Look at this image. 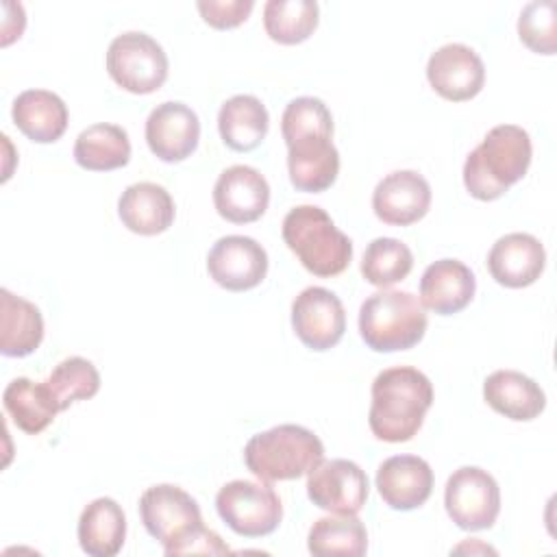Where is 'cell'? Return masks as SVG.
Listing matches in <instances>:
<instances>
[{"instance_id":"6da1fadb","label":"cell","mask_w":557,"mask_h":557,"mask_svg":"<svg viewBox=\"0 0 557 557\" xmlns=\"http://www.w3.org/2000/svg\"><path fill=\"white\" fill-rule=\"evenodd\" d=\"M139 516L146 531L174 555H226L231 548L202 524L198 503L181 487L161 483L148 487L139 498Z\"/></svg>"},{"instance_id":"7a4b0ae2","label":"cell","mask_w":557,"mask_h":557,"mask_svg":"<svg viewBox=\"0 0 557 557\" xmlns=\"http://www.w3.org/2000/svg\"><path fill=\"white\" fill-rule=\"evenodd\" d=\"M431 405L433 385L424 372L411 366L387 368L372 381L370 431L389 444L409 442L420 431Z\"/></svg>"},{"instance_id":"3957f363","label":"cell","mask_w":557,"mask_h":557,"mask_svg":"<svg viewBox=\"0 0 557 557\" xmlns=\"http://www.w3.org/2000/svg\"><path fill=\"white\" fill-rule=\"evenodd\" d=\"M531 137L522 126L498 124L466 157L463 185L476 200H496L531 165Z\"/></svg>"},{"instance_id":"277c9868","label":"cell","mask_w":557,"mask_h":557,"mask_svg":"<svg viewBox=\"0 0 557 557\" xmlns=\"http://www.w3.org/2000/svg\"><path fill=\"white\" fill-rule=\"evenodd\" d=\"M283 242L305 270L322 278L342 274L352 259L348 235L315 205H298L283 218Z\"/></svg>"},{"instance_id":"5b68a950","label":"cell","mask_w":557,"mask_h":557,"mask_svg":"<svg viewBox=\"0 0 557 557\" xmlns=\"http://www.w3.org/2000/svg\"><path fill=\"white\" fill-rule=\"evenodd\" d=\"M324 459L320 437L300 424H278L248 440L246 468L261 481H292L309 474Z\"/></svg>"},{"instance_id":"8992f818","label":"cell","mask_w":557,"mask_h":557,"mask_svg":"<svg viewBox=\"0 0 557 557\" xmlns=\"http://www.w3.org/2000/svg\"><path fill=\"white\" fill-rule=\"evenodd\" d=\"M359 333L366 346L376 352L409 350L426 333L424 307L411 292H374L361 302Z\"/></svg>"},{"instance_id":"52a82bcc","label":"cell","mask_w":557,"mask_h":557,"mask_svg":"<svg viewBox=\"0 0 557 557\" xmlns=\"http://www.w3.org/2000/svg\"><path fill=\"white\" fill-rule=\"evenodd\" d=\"M107 72L131 94H152L168 78V54L150 35L128 30L109 44Z\"/></svg>"},{"instance_id":"ba28073f","label":"cell","mask_w":557,"mask_h":557,"mask_svg":"<svg viewBox=\"0 0 557 557\" xmlns=\"http://www.w3.org/2000/svg\"><path fill=\"white\" fill-rule=\"evenodd\" d=\"M215 509L224 524L244 537L270 535L283 518V505L276 492L265 483L244 479L220 487Z\"/></svg>"},{"instance_id":"9c48e42d","label":"cell","mask_w":557,"mask_h":557,"mask_svg":"<svg viewBox=\"0 0 557 557\" xmlns=\"http://www.w3.org/2000/svg\"><path fill=\"white\" fill-rule=\"evenodd\" d=\"M444 505L459 529H490L500 511V490L487 470L479 466H463L448 476Z\"/></svg>"},{"instance_id":"30bf717a","label":"cell","mask_w":557,"mask_h":557,"mask_svg":"<svg viewBox=\"0 0 557 557\" xmlns=\"http://www.w3.org/2000/svg\"><path fill=\"white\" fill-rule=\"evenodd\" d=\"M368 474L350 459H322L307 474L309 500L331 513H359L368 500Z\"/></svg>"},{"instance_id":"8fae6325","label":"cell","mask_w":557,"mask_h":557,"mask_svg":"<svg viewBox=\"0 0 557 557\" xmlns=\"http://www.w3.org/2000/svg\"><path fill=\"white\" fill-rule=\"evenodd\" d=\"M292 326L307 348L329 350L344 337V305L326 287H307L292 302Z\"/></svg>"},{"instance_id":"7c38bea8","label":"cell","mask_w":557,"mask_h":557,"mask_svg":"<svg viewBox=\"0 0 557 557\" xmlns=\"http://www.w3.org/2000/svg\"><path fill=\"white\" fill-rule=\"evenodd\" d=\"M209 276L228 292L257 287L268 274L265 248L246 235L220 237L207 255Z\"/></svg>"},{"instance_id":"4fadbf2b","label":"cell","mask_w":557,"mask_h":557,"mask_svg":"<svg viewBox=\"0 0 557 557\" xmlns=\"http://www.w3.org/2000/svg\"><path fill=\"white\" fill-rule=\"evenodd\" d=\"M200 139V120L185 102L168 100L157 104L146 120V141L150 152L165 161L178 163L187 159Z\"/></svg>"},{"instance_id":"5bb4252c","label":"cell","mask_w":557,"mask_h":557,"mask_svg":"<svg viewBox=\"0 0 557 557\" xmlns=\"http://www.w3.org/2000/svg\"><path fill=\"white\" fill-rule=\"evenodd\" d=\"M426 78L442 98L463 102L483 89L485 65L470 46L444 44L429 57Z\"/></svg>"},{"instance_id":"9a60e30c","label":"cell","mask_w":557,"mask_h":557,"mask_svg":"<svg viewBox=\"0 0 557 557\" xmlns=\"http://www.w3.org/2000/svg\"><path fill=\"white\" fill-rule=\"evenodd\" d=\"M329 133H302L287 139L289 181L298 191L320 194L339 174V152Z\"/></svg>"},{"instance_id":"2e32d148","label":"cell","mask_w":557,"mask_h":557,"mask_svg":"<svg viewBox=\"0 0 557 557\" xmlns=\"http://www.w3.org/2000/svg\"><path fill=\"white\" fill-rule=\"evenodd\" d=\"M270 202V185L263 174L250 165L226 168L213 185L215 211L233 222L248 224L259 220Z\"/></svg>"},{"instance_id":"e0dca14e","label":"cell","mask_w":557,"mask_h":557,"mask_svg":"<svg viewBox=\"0 0 557 557\" xmlns=\"http://www.w3.org/2000/svg\"><path fill=\"white\" fill-rule=\"evenodd\" d=\"M431 185L413 170H396L383 176L372 191V209L385 224L409 226L426 215Z\"/></svg>"},{"instance_id":"ac0fdd59","label":"cell","mask_w":557,"mask_h":557,"mask_svg":"<svg viewBox=\"0 0 557 557\" xmlns=\"http://www.w3.org/2000/svg\"><path fill=\"white\" fill-rule=\"evenodd\" d=\"M376 490L396 511L418 509L433 492V470L418 455H394L379 466Z\"/></svg>"},{"instance_id":"d6986e66","label":"cell","mask_w":557,"mask_h":557,"mask_svg":"<svg viewBox=\"0 0 557 557\" xmlns=\"http://www.w3.org/2000/svg\"><path fill=\"white\" fill-rule=\"evenodd\" d=\"M546 265V250L529 233H509L496 239L487 255V270L498 285L520 289L533 285Z\"/></svg>"},{"instance_id":"ffe728a7","label":"cell","mask_w":557,"mask_h":557,"mask_svg":"<svg viewBox=\"0 0 557 557\" xmlns=\"http://www.w3.org/2000/svg\"><path fill=\"white\" fill-rule=\"evenodd\" d=\"M474 289L476 278L463 261L440 259L420 278V302L437 315H453L470 305Z\"/></svg>"},{"instance_id":"44dd1931","label":"cell","mask_w":557,"mask_h":557,"mask_svg":"<svg viewBox=\"0 0 557 557\" xmlns=\"http://www.w3.org/2000/svg\"><path fill=\"white\" fill-rule=\"evenodd\" d=\"M174 213L170 191L150 181L128 185L117 200L122 224L137 235H159L168 231L174 222Z\"/></svg>"},{"instance_id":"7402d4cb","label":"cell","mask_w":557,"mask_h":557,"mask_svg":"<svg viewBox=\"0 0 557 557\" xmlns=\"http://www.w3.org/2000/svg\"><path fill=\"white\" fill-rule=\"evenodd\" d=\"M483 398L496 413L516 422H529L546 407L542 387L518 370L492 372L483 383Z\"/></svg>"},{"instance_id":"603a6c76","label":"cell","mask_w":557,"mask_h":557,"mask_svg":"<svg viewBox=\"0 0 557 557\" xmlns=\"http://www.w3.org/2000/svg\"><path fill=\"white\" fill-rule=\"evenodd\" d=\"M15 126L37 144L57 141L67 128L65 102L48 89H26L13 100Z\"/></svg>"},{"instance_id":"cb8c5ba5","label":"cell","mask_w":557,"mask_h":557,"mask_svg":"<svg viewBox=\"0 0 557 557\" xmlns=\"http://www.w3.org/2000/svg\"><path fill=\"white\" fill-rule=\"evenodd\" d=\"M78 544L91 557H113L126 540V516L113 498L91 500L78 518Z\"/></svg>"},{"instance_id":"d4e9b609","label":"cell","mask_w":557,"mask_h":557,"mask_svg":"<svg viewBox=\"0 0 557 557\" xmlns=\"http://www.w3.org/2000/svg\"><path fill=\"white\" fill-rule=\"evenodd\" d=\"M270 115L263 102L250 94L228 98L218 113V131L222 141L237 152L255 150L268 135Z\"/></svg>"},{"instance_id":"484cf974","label":"cell","mask_w":557,"mask_h":557,"mask_svg":"<svg viewBox=\"0 0 557 557\" xmlns=\"http://www.w3.org/2000/svg\"><path fill=\"white\" fill-rule=\"evenodd\" d=\"M44 339V318L39 309L0 289V352L4 357H26L39 348Z\"/></svg>"},{"instance_id":"4316f807","label":"cell","mask_w":557,"mask_h":557,"mask_svg":"<svg viewBox=\"0 0 557 557\" xmlns=\"http://www.w3.org/2000/svg\"><path fill=\"white\" fill-rule=\"evenodd\" d=\"M131 159L128 133L117 124L98 122L78 133L74 161L89 172H109L124 168Z\"/></svg>"},{"instance_id":"83f0119b","label":"cell","mask_w":557,"mask_h":557,"mask_svg":"<svg viewBox=\"0 0 557 557\" xmlns=\"http://www.w3.org/2000/svg\"><path fill=\"white\" fill-rule=\"evenodd\" d=\"M2 405L17 429L28 435L41 433L61 411L46 381L35 383L26 376L13 379L2 394Z\"/></svg>"},{"instance_id":"f1b7e54d","label":"cell","mask_w":557,"mask_h":557,"mask_svg":"<svg viewBox=\"0 0 557 557\" xmlns=\"http://www.w3.org/2000/svg\"><path fill=\"white\" fill-rule=\"evenodd\" d=\"M307 548L318 557H361L368 550V531L357 513L326 516L315 520L309 529Z\"/></svg>"},{"instance_id":"f546056e","label":"cell","mask_w":557,"mask_h":557,"mask_svg":"<svg viewBox=\"0 0 557 557\" xmlns=\"http://www.w3.org/2000/svg\"><path fill=\"white\" fill-rule=\"evenodd\" d=\"M318 15L315 0H268L263 7V28L272 41L294 46L311 37Z\"/></svg>"},{"instance_id":"4dcf8cb0","label":"cell","mask_w":557,"mask_h":557,"mask_svg":"<svg viewBox=\"0 0 557 557\" xmlns=\"http://www.w3.org/2000/svg\"><path fill=\"white\" fill-rule=\"evenodd\" d=\"M413 268V255L407 244L394 237H376L368 244L361 259V274L370 285L387 287L403 281Z\"/></svg>"},{"instance_id":"1f68e13d","label":"cell","mask_w":557,"mask_h":557,"mask_svg":"<svg viewBox=\"0 0 557 557\" xmlns=\"http://www.w3.org/2000/svg\"><path fill=\"white\" fill-rule=\"evenodd\" d=\"M59 409H67L76 400H87L100 389V374L96 366L85 357H67L54 366L46 379Z\"/></svg>"},{"instance_id":"d6a6232c","label":"cell","mask_w":557,"mask_h":557,"mask_svg":"<svg viewBox=\"0 0 557 557\" xmlns=\"http://www.w3.org/2000/svg\"><path fill=\"white\" fill-rule=\"evenodd\" d=\"M520 41L537 54L557 50V4L553 0L529 2L518 17Z\"/></svg>"},{"instance_id":"836d02e7","label":"cell","mask_w":557,"mask_h":557,"mask_svg":"<svg viewBox=\"0 0 557 557\" xmlns=\"http://www.w3.org/2000/svg\"><path fill=\"white\" fill-rule=\"evenodd\" d=\"M283 139H292L302 133H329L333 135V117L329 107L313 96L294 98L281 117Z\"/></svg>"},{"instance_id":"e575fe53","label":"cell","mask_w":557,"mask_h":557,"mask_svg":"<svg viewBox=\"0 0 557 557\" xmlns=\"http://www.w3.org/2000/svg\"><path fill=\"white\" fill-rule=\"evenodd\" d=\"M196 7L209 26L226 30L246 22L255 2L252 0H198Z\"/></svg>"}]
</instances>
